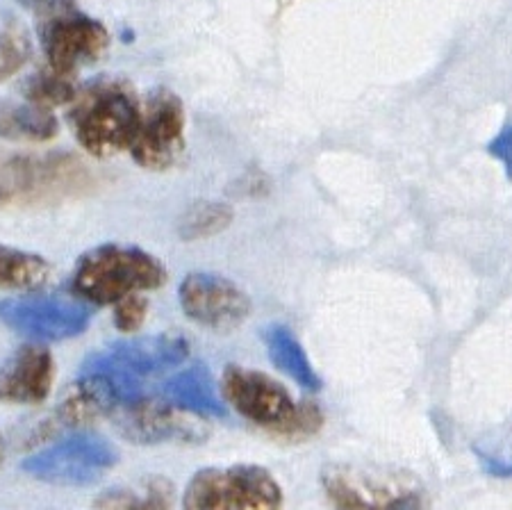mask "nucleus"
I'll list each match as a JSON object with an SVG mask.
<instances>
[{
	"instance_id": "obj_15",
	"label": "nucleus",
	"mask_w": 512,
	"mask_h": 510,
	"mask_svg": "<svg viewBox=\"0 0 512 510\" xmlns=\"http://www.w3.org/2000/svg\"><path fill=\"white\" fill-rule=\"evenodd\" d=\"M164 397L173 406L187 410L201 419L226 417V406L221 403L217 385L212 381L210 369L205 365L187 367L164 383Z\"/></svg>"
},
{
	"instance_id": "obj_9",
	"label": "nucleus",
	"mask_w": 512,
	"mask_h": 510,
	"mask_svg": "<svg viewBox=\"0 0 512 510\" xmlns=\"http://www.w3.org/2000/svg\"><path fill=\"white\" fill-rule=\"evenodd\" d=\"M112 415L119 433L135 444L201 442L205 438V431L194 422L196 415L173 406L167 397L137 394L123 401Z\"/></svg>"
},
{
	"instance_id": "obj_20",
	"label": "nucleus",
	"mask_w": 512,
	"mask_h": 510,
	"mask_svg": "<svg viewBox=\"0 0 512 510\" xmlns=\"http://www.w3.org/2000/svg\"><path fill=\"white\" fill-rule=\"evenodd\" d=\"M233 221V208L219 201H201L189 208L178 224V233L185 242L208 240L219 235Z\"/></svg>"
},
{
	"instance_id": "obj_17",
	"label": "nucleus",
	"mask_w": 512,
	"mask_h": 510,
	"mask_svg": "<svg viewBox=\"0 0 512 510\" xmlns=\"http://www.w3.org/2000/svg\"><path fill=\"white\" fill-rule=\"evenodd\" d=\"M264 344H267L269 360L274 363L280 372L287 374L294 383H299L303 390L317 392L321 388V378L317 376L315 367H312L308 353L296 340L294 333L283 324H274L264 328Z\"/></svg>"
},
{
	"instance_id": "obj_16",
	"label": "nucleus",
	"mask_w": 512,
	"mask_h": 510,
	"mask_svg": "<svg viewBox=\"0 0 512 510\" xmlns=\"http://www.w3.org/2000/svg\"><path fill=\"white\" fill-rule=\"evenodd\" d=\"M60 130L51 108L37 103H0V137L10 142H51Z\"/></svg>"
},
{
	"instance_id": "obj_13",
	"label": "nucleus",
	"mask_w": 512,
	"mask_h": 510,
	"mask_svg": "<svg viewBox=\"0 0 512 510\" xmlns=\"http://www.w3.org/2000/svg\"><path fill=\"white\" fill-rule=\"evenodd\" d=\"M328 499L337 508H417L419 490L381 474L355 472L353 467H326L321 474Z\"/></svg>"
},
{
	"instance_id": "obj_18",
	"label": "nucleus",
	"mask_w": 512,
	"mask_h": 510,
	"mask_svg": "<svg viewBox=\"0 0 512 510\" xmlns=\"http://www.w3.org/2000/svg\"><path fill=\"white\" fill-rule=\"evenodd\" d=\"M176 497L173 483L162 476L137 481L132 485H119L103 492L94 501L96 508H169Z\"/></svg>"
},
{
	"instance_id": "obj_3",
	"label": "nucleus",
	"mask_w": 512,
	"mask_h": 510,
	"mask_svg": "<svg viewBox=\"0 0 512 510\" xmlns=\"http://www.w3.org/2000/svg\"><path fill=\"white\" fill-rule=\"evenodd\" d=\"M142 108L137 96L121 80L92 82L76 96L71 126L80 146L96 158H110L132 146Z\"/></svg>"
},
{
	"instance_id": "obj_21",
	"label": "nucleus",
	"mask_w": 512,
	"mask_h": 510,
	"mask_svg": "<svg viewBox=\"0 0 512 510\" xmlns=\"http://www.w3.org/2000/svg\"><path fill=\"white\" fill-rule=\"evenodd\" d=\"M26 101L44 105V108H57V105L73 103L78 96L76 85L71 82V76L60 73L48 67V71L35 73L23 87Z\"/></svg>"
},
{
	"instance_id": "obj_14",
	"label": "nucleus",
	"mask_w": 512,
	"mask_h": 510,
	"mask_svg": "<svg viewBox=\"0 0 512 510\" xmlns=\"http://www.w3.org/2000/svg\"><path fill=\"white\" fill-rule=\"evenodd\" d=\"M55 360L41 344H23L0 365V401L35 406L53 390Z\"/></svg>"
},
{
	"instance_id": "obj_22",
	"label": "nucleus",
	"mask_w": 512,
	"mask_h": 510,
	"mask_svg": "<svg viewBox=\"0 0 512 510\" xmlns=\"http://www.w3.org/2000/svg\"><path fill=\"white\" fill-rule=\"evenodd\" d=\"M32 55L28 30L16 21H7L0 30V82L12 78L26 67Z\"/></svg>"
},
{
	"instance_id": "obj_24",
	"label": "nucleus",
	"mask_w": 512,
	"mask_h": 510,
	"mask_svg": "<svg viewBox=\"0 0 512 510\" xmlns=\"http://www.w3.org/2000/svg\"><path fill=\"white\" fill-rule=\"evenodd\" d=\"M21 7H26L32 14L41 16V19H55V16L76 12L78 0H16Z\"/></svg>"
},
{
	"instance_id": "obj_5",
	"label": "nucleus",
	"mask_w": 512,
	"mask_h": 510,
	"mask_svg": "<svg viewBox=\"0 0 512 510\" xmlns=\"http://www.w3.org/2000/svg\"><path fill=\"white\" fill-rule=\"evenodd\" d=\"M280 504L283 490L260 465L205 467L189 479L183 495L187 510H258Z\"/></svg>"
},
{
	"instance_id": "obj_12",
	"label": "nucleus",
	"mask_w": 512,
	"mask_h": 510,
	"mask_svg": "<svg viewBox=\"0 0 512 510\" xmlns=\"http://www.w3.org/2000/svg\"><path fill=\"white\" fill-rule=\"evenodd\" d=\"M189 356V342L180 335H146L117 342L105 351H98L82 369H101L128 381L139 383V378L164 372V369L185 363Z\"/></svg>"
},
{
	"instance_id": "obj_10",
	"label": "nucleus",
	"mask_w": 512,
	"mask_h": 510,
	"mask_svg": "<svg viewBox=\"0 0 512 510\" xmlns=\"http://www.w3.org/2000/svg\"><path fill=\"white\" fill-rule=\"evenodd\" d=\"M178 299L192 322L212 331H230L244 324L251 315L249 294L226 276L208 274V271L189 274L180 283Z\"/></svg>"
},
{
	"instance_id": "obj_11",
	"label": "nucleus",
	"mask_w": 512,
	"mask_h": 510,
	"mask_svg": "<svg viewBox=\"0 0 512 510\" xmlns=\"http://www.w3.org/2000/svg\"><path fill=\"white\" fill-rule=\"evenodd\" d=\"M41 44L48 67L73 76L85 64L101 60L110 46V32L101 21L76 10L44 21Z\"/></svg>"
},
{
	"instance_id": "obj_7",
	"label": "nucleus",
	"mask_w": 512,
	"mask_h": 510,
	"mask_svg": "<svg viewBox=\"0 0 512 510\" xmlns=\"http://www.w3.org/2000/svg\"><path fill=\"white\" fill-rule=\"evenodd\" d=\"M119 463V449L96 435H73L21 463L28 476L53 485H89Z\"/></svg>"
},
{
	"instance_id": "obj_2",
	"label": "nucleus",
	"mask_w": 512,
	"mask_h": 510,
	"mask_svg": "<svg viewBox=\"0 0 512 510\" xmlns=\"http://www.w3.org/2000/svg\"><path fill=\"white\" fill-rule=\"evenodd\" d=\"M167 283L162 262L139 246L101 244L80 255L71 290L94 306H114L132 292H151Z\"/></svg>"
},
{
	"instance_id": "obj_19",
	"label": "nucleus",
	"mask_w": 512,
	"mask_h": 510,
	"mask_svg": "<svg viewBox=\"0 0 512 510\" xmlns=\"http://www.w3.org/2000/svg\"><path fill=\"white\" fill-rule=\"evenodd\" d=\"M51 276L44 255L0 244V287L5 290H37Z\"/></svg>"
},
{
	"instance_id": "obj_4",
	"label": "nucleus",
	"mask_w": 512,
	"mask_h": 510,
	"mask_svg": "<svg viewBox=\"0 0 512 510\" xmlns=\"http://www.w3.org/2000/svg\"><path fill=\"white\" fill-rule=\"evenodd\" d=\"M92 183L85 164L73 155H0V205L62 201Z\"/></svg>"
},
{
	"instance_id": "obj_8",
	"label": "nucleus",
	"mask_w": 512,
	"mask_h": 510,
	"mask_svg": "<svg viewBox=\"0 0 512 510\" xmlns=\"http://www.w3.org/2000/svg\"><path fill=\"white\" fill-rule=\"evenodd\" d=\"M185 108L171 89H155L142 108L130 153L142 169L164 171L185 151Z\"/></svg>"
},
{
	"instance_id": "obj_1",
	"label": "nucleus",
	"mask_w": 512,
	"mask_h": 510,
	"mask_svg": "<svg viewBox=\"0 0 512 510\" xmlns=\"http://www.w3.org/2000/svg\"><path fill=\"white\" fill-rule=\"evenodd\" d=\"M221 392L239 415L285 438H308L324 424L317 403H296L285 385L255 369L228 365L221 376Z\"/></svg>"
},
{
	"instance_id": "obj_25",
	"label": "nucleus",
	"mask_w": 512,
	"mask_h": 510,
	"mask_svg": "<svg viewBox=\"0 0 512 510\" xmlns=\"http://www.w3.org/2000/svg\"><path fill=\"white\" fill-rule=\"evenodd\" d=\"M487 153L499 160L506 169V176L512 180V126H506L501 133L487 144Z\"/></svg>"
},
{
	"instance_id": "obj_26",
	"label": "nucleus",
	"mask_w": 512,
	"mask_h": 510,
	"mask_svg": "<svg viewBox=\"0 0 512 510\" xmlns=\"http://www.w3.org/2000/svg\"><path fill=\"white\" fill-rule=\"evenodd\" d=\"M5 458V442H3V435H0V463H3Z\"/></svg>"
},
{
	"instance_id": "obj_23",
	"label": "nucleus",
	"mask_w": 512,
	"mask_h": 510,
	"mask_svg": "<svg viewBox=\"0 0 512 510\" xmlns=\"http://www.w3.org/2000/svg\"><path fill=\"white\" fill-rule=\"evenodd\" d=\"M148 315V299L142 292H132L114 303V326L123 333H135L144 326Z\"/></svg>"
},
{
	"instance_id": "obj_6",
	"label": "nucleus",
	"mask_w": 512,
	"mask_h": 510,
	"mask_svg": "<svg viewBox=\"0 0 512 510\" xmlns=\"http://www.w3.org/2000/svg\"><path fill=\"white\" fill-rule=\"evenodd\" d=\"M0 322L37 342H62L80 335L92 322L85 299L51 294H21L0 301Z\"/></svg>"
}]
</instances>
